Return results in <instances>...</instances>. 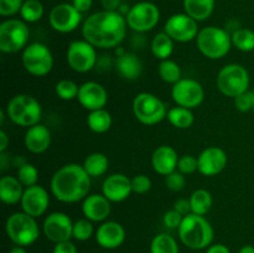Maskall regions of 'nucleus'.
Returning a JSON list of instances; mask_svg holds the SVG:
<instances>
[{"mask_svg": "<svg viewBox=\"0 0 254 253\" xmlns=\"http://www.w3.org/2000/svg\"><path fill=\"white\" fill-rule=\"evenodd\" d=\"M166 118L170 122L171 126L178 129L190 128L193 124V122H195L192 109H189L180 106L173 107V108L169 109Z\"/></svg>", "mask_w": 254, "mask_h": 253, "instance_id": "obj_32", "label": "nucleus"}, {"mask_svg": "<svg viewBox=\"0 0 254 253\" xmlns=\"http://www.w3.org/2000/svg\"><path fill=\"white\" fill-rule=\"evenodd\" d=\"M24 185L16 176H2L0 179V198L6 205H16L24 195Z\"/></svg>", "mask_w": 254, "mask_h": 253, "instance_id": "obj_26", "label": "nucleus"}, {"mask_svg": "<svg viewBox=\"0 0 254 253\" xmlns=\"http://www.w3.org/2000/svg\"><path fill=\"white\" fill-rule=\"evenodd\" d=\"M198 168L197 158L193 155H183L179 158L178 170L184 175H190L195 173Z\"/></svg>", "mask_w": 254, "mask_h": 253, "instance_id": "obj_40", "label": "nucleus"}, {"mask_svg": "<svg viewBox=\"0 0 254 253\" xmlns=\"http://www.w3.org/2000/svg\"><path fill=\"white\" fill-rule=\"evenodd\" d=\"M127 24L135 32H148L158 25L160 11L155 4L141 1L133 5L127 12Z\"/></svg>", "mask_w": 254, "mask_h": 253, "instance_id": "obj_12", "label": "nucleus"}, {"mask_svg": "<svg viewBox=\"0 0 254 253\" xmlns=\"http://www.w3.org/2000/svg\"><path fill=\"white\" fill-rule=\"evenodd\" d=\"M235 106L240 112H250L254 109V91H247L246 93L235 98Z\"/></svg>", "mask_w": 254, "mask_h": 253, "instance_id": "obj_42", "label": "nucleus"}, {"mask_svg": "<svg viewBox=\"0 0 254 253\" xmlns=\"http://www.w3.org/2000/svg\"><path fill=\"white\" fill-rule=\"evenodd\" d=\"M179 230L180 241L191 250H203L213 241L212 225L203 216L189 213L184 216Z\"/></svg>", "mask_w": 254, "mask_h": 253, "instance_id": "obj_3", "label": "nucleus"}, {"mask_svg": "<svg viewBox=\"0 0 254 253\" xmlns=\"http://www.w3.org/2000/svg\"><path fill=\"white\" fill-rule=\"evenodd\" d=\"M196 45L201 54L210 60H220L227 56L232 47V36L225 29L207 26L200 30Z\"/></svg>", "mask_w": 254, "mask_h": 253, "instance_id": "obj_4", "label": "nucleus"}, {"mask_svg": "<svg viewBox=\"0 0 254 253\" xmlns=\"http://www.w3.org/2000/svg\"><path fill=\"white\" fill-rule=\"evenodd\" d=\"M6 114L16 126L30 128L40 123L42 107L40 102L30 94H16L7 103Z\"/></svg>", "mask_w": 254, "mask_h": 253, "instance_id": "obj_5", "label": "nucleus"}, {"mask_svg": "<svg viewBox=\"0 0 254 253\" xmlns=\"http://www.w3.org/2000/svg\"><path fill=\"white\" fill-rule=\"evenodd\" d=\"M164 31L178 42L192 41L198 35V25L195 19L188 14H175L168 19Z\"/></svg>", "mask_w": 254, "mask_h": 253, "instance_id": "obj_14", "label": "nucleus"}, {"mask_svg": "<svg viewBox=\"0 0 254 253\" xmlns=\"http://www.w3.org/2000/svg\"><path fill=\"white\" fill-rule=\"evenodd\" d=\"M22 20L26 22H36L44 15V5L40 0H26L20 10Z\"/></svg>", "mask_w": 254, "mask_h": 253, "instance_id": "obj_36", "label": "nucleus"}, {"mask_svg": "<svg viewBox=\"0 0 254 253\" xmlns=\"http://www.w3.org/2000/svg\"><path fill=\"white\" fill-rule=\"evenodd\" d=\"M165 185L169 190L171 191H181L186 185V179L184 174H181L179 170H175L174 173L169 174L165 176Z\"/></svg>", "mask_w": 254, "mask_h": 253, "instance_id": "obj_41", "label": "nucleus"}, {"mask_svg": "<svg viewBox=\"0 0 254 253\" xmlns=\"http://www.w3.org/2000/svg\"><path fill=\"white\" fill-rule=\"evenodd\" d=\"M93 225L88 218H82L73 223V238L77 241H87L93 236Z\"/></svg>", "mask_w": 254, "mask_h": 253, "instance_id": "obj_39", "label": "nucleus"}, {"mask_svg": "<svg viewBox=\"0 0 254 253\" xmlns=\"http://www.w3.org/2000/svg\"><path fill=\"white\" fill-rule=\"evenodd\" d=\"M16 178L19 179L20 183H21L25 188L34 186L36 185L37 180H39V170H37L36 166L32 165V164L25 163L24 165L17 168Z\"/></svg>", "mask_w": 254, "mask_h": 253, "instance_id": "obj_38", "label": "nucleus"}, {"mask_svg": "<svg viewBox=\"0 0 254 253\" xmlns=\"http://www.w3.org/2000/svg\"><path fill=\"white\" fill-rule=\"evenodd\" d=\"M92 2H93V0H73L72 5H73L81 14H83V12H87L91 9Z\"/></svg>", "mask_w": 254, "mask_h": 253, "instance_id": "obj_48", "label": "nucleus"}, {"mask_svg": "<svg viewBox=\"0 0 254 253\" xmlns=\"http://www.w3.org/2000/svg\"><path fill=\"white\" fill-rule=\"evenodd\" d=\"M116 67L118 73L129 81L139 78L143 72V63L140 59L131 52H124L121 56H117Z\"/></svg>", "mask_w": 254, "mask_h": 253, "instance_id": "obj_25", "label": "nucleus"}, {"mask_svg": "<svg viewBox=\"0 0 254 253\" xmlns=\"http://www.w3.org/2000/svg\"><path fill=\"white\" fill-rule=\"evenodd\" d=\"M55 92L60 99L72 101V99H77L78 97L79 86L71 79H61L55 86Z\"/></svg>", "mask_w": 254, "mask_h": 253, "instance_id": "obj_37", "label": "nucleus"}, {"mask_svg": "<svg viewBox=\"0 0 254 253\" xmlns=\"http://www.w3.org/2000/svg\"><path fill=\"white\" fill-rule=\"evenodd\" d=\"M77 101L84 109L89 112L103 109L108 103V92L98 82H84L79 86Z\"/></svg>", "mask_w": 254, "mask_h": 253, "instance_id": "obj_18", "label": "nucleus"}, {"mask_svg": "<svg viewBox=\"0 0 254 253\" xmlns=\"http://www.w3.org/2000/svg\"><path fill=\"white\" fill-rule=\"evenodd\" d=\"M131 188H133L134 193H139L143 195L146 193L151 189V180L149 176L144 175V174H139L131 179Z\"/></svg>", "mask_w": 254, "mask_h": 253, "instance_id": "obj_43", "label": "nucleus"}, {"mask_svg": "<svg viewBox=\"0 0 254 253\" xmlns=\"http://www.w3.org/2000/svg\"><path fill=\"white\" fill-rule=\"evenodd\" d=\"M127 27V19L122 12L103 10L87 17L82 26V35L96 49H112L119 46L126 39Z\"/></svg>", "mask_w": 254, "mask_h": 253, "instance_id": "obj_1", "label": "nucleus"}, {"mask_svg": "<svg viewBox=\"0 0 254 253\" xmlns=\"http://www.w3.org/2000/svg\"><path fill=\"white\" fill-rule=\"evenodd\" d=\"M6 235L12 242L20 247L31 246L40 236L39 226L32 216L22 212H14L7 217L5 223Z\"/></svg>", "mask_w": 254, "mask_h": 253, "instance_id": "obj_6", "label": "nucleus"}, {"mask_svg": "<svg viewBox=\"0 0 254 253\" xmlns=\"http://www.w3.org/2000/svg\"><path fill=\"white\" fill-rule=\"evenodd\" d=\"M21 208L25 213L32 216V217H40L47 211L50 205L49 192L41 185H34L25 188L24 195H22Z\"/></svg>", "mask_w": 254, "mask_h": 253, "instance_id": "obj_17", "label": "nucleus"}, {"mask_svg": "<svg viewBox=\"0 0 254 253\" xmlns=\"http://www.w3.org/2000/svg\"><path fill=\"white\" fill-rule=\"evenodd\" d=\"M126 240V230L116 221H106L96 231V241L102 248L114 250L123 245Z\"/></svg>", "mask_w": 254, "mask_h": 253, "instance_id": "obj_21", "label": "nucleus"}, {"mask_svg": "<svg viewBox=\"0 0 254 253\" xmlns=\"http://www.w3.org/2000/svg\"><path fill=\"white\" fill-rule=\"evenodd\" d=\"M51 131L42 124H36L27 128L25 133V146L32 154L45 153L51 145Z\"/></svg>", "mask_w": 254, "mask_h": 253, "instance_id": "obj_24", "label": "nucleus"}, {"mask_svg": "<svg viewBox=\"0 0 254 253\" xmlns=\"http://www.w3.org/2000/svg\"><path fill=\"white\" fill-rule=\"evenodd\" d=\"M52 253H77V247L71 241H64V242L55 243Z\"/></svg>", "mask_w": 254, "mask_h": 253, "instance_id": "obj_46", "label": "nucleus"}, {"mask_svg": "<svg viewBox=\"0 0 254 253\" xmlns=\"http://www.w3.org/2000/svg\"><path fill=\"white\" fill-rule=\"evenodd\" d=\"M101 1L104 10H109V11H117V9L122 4V0H101Z\"/></svg>", "mask_w": 254, "mask_h": 253, "instance_id": "obj_50", "label": "nucleus"}, {"mask_svg": "<svg viewBox=\"0 0 254 253\" xmlns=\"http://www.w3.org/2000/svg\"><path fill=\"white\" fill-rule=\"evenodd\" d=\"M82 14L71 4H59L51 10L49 16L52 29L61 34L72 32L78 27Z\"/></svg>", "mask_w": 254, "mask_h": 253, "instance_id": "obj_16", "label": "nucleus"}, {"mask_svg": "<svg viewBox=\"0 0 254 253\" xmlns=\"http://www.w3.org/2000/svg\"><path fill=\"white\" fill-rule=\"evenodd\" d=\"M9 253H26V251H25L22 247H20V246H17V247L12 248Z\"/></svg>", "mask_w": 254, "mask_h": 253, "instance_id": "obj_54", "label": "nucleus"}, {"mask_svg": "<svg viewBox=\"0 0 254 253\" xmlns=\"http://www.w3.org/2000/svg\"><path fill=\"white\" fill-rule=\"evenodd\" d=\"M30 30L24 20L9 19L0 24V50L5 54H15L27 46Z\"/></svg>", "mask_w": 254, "mask_h": 253, "instance_id": "obj_9", "label": "nucleus"}, {"mask_svg": "<svg viewBox=\"0 0 254 253\" xmlns=\"http://www.w3.org/2000/svg\"><path fill=\"white\" fill-rule=\"evenodd\" d=\"M171 97L176 106L195 109L201 106L205 98V91L202 84L192 78H181L173 84Z\"/></svg>", "mask_w": 254, "mask_h": 253, "instance_id": "obj_13", "label": "nucleus"}, {"mask_svg": "<svg viewBox=\"0 0 254 253\" xmlns=\"http://www.w3.org/2000/svg\"><path fill=\"white\" fill-rule=\"evenodd\" d=\"M83 168L91 178H98L104 175L109 168V160L106 154L92 153L84 159Z\"/></svg>", "mask_w": 254, "mask_h": 253, "instance_id": "obj_30", "label": "nucleus"}, {"mask_svg": "<svg viewBox=\"0 0 254 253\" xmlns=\"http://www.w3.org/2000/svg\"><path fill=\"white\" fill-rule=\"evenodd\" d=\"M55 198L64 203H74L84 200L91 190V176L83 165L71 163L60 168L52 175L50 183Z\"/></svg>", "mask_w": 254, "mask_h": 253, "instance_id": "obj_2", "label": "nucleus"}, {"mask_svg": "<svg viewBox=\"0 0 254 253\" xmlns=\"http://www.w3.org/2000/svg\"><path fill=\"white\" fill-rule=\"evenodd\" d=\"M184 9L196 21H203L213 12L215 0H184Z\"/></svg>", "mask_w": 254, "mask_h": 253, "instance_id": "obj_27", "label": "nucleus"}, {"mask_svg": "<svg viewBox=\"0 0 254 253\" xmlns=\"http://www.w3.org/2000/svg\"><path fill=\"white\" fill-rule=\"evenodd\" d=\"M206 253H231L227 246L222 245V243H216V245H211L207 247Z\"/></svg>", "mask_w": 254, "mask_h": 253, "instance_id": "obj_49", "label": "nucleus"}, {"mask_svg": "<svg viewBox=\"0 0 254 253\" xmlns=\"http://www.w3.org/2000/svg\"><path fill=\"white\" fill-rule=\"evenodd\" d=\"M232 45L243 52H251L254 50V31L251 29L241 27L233 31Z\"/></svg>", "mask_w": 254, "mask_h": 253, "instance_id": "obj_35", "label": "nucleus"}, {"mask_svg": "<svg viewBox=\"0 0 254 253\" xmlns=\"http://www.w3.org/2000/svg\"><path fill=\"white\" fill-rule=\"evenodd\" d=\"M150 50L154 57L160 61L168 60L174 52V40L165 31L159 32L151 40Z\"/></svg>", "mask_w": 254, "mask_h": 253, "instance_id": "obj_28", "label": "nucleus"}, {"mask_svg": "<svg viewBox=\"0 0 254 253\" xmlns=\"http://www.w3.org/2000/svg\"><path fill=\"white\" fill-rule=\"evenodd\" d=\"M238 253H254V246H251V245L243 246Z\"/></svg>", "mask_w": 254, "mask_h": 253, "instance_id": "obj_53", "label": "nucleus"}, {"mask_svg": "<svg viewBox=\"0 0 254 253\" xmlns=\"http://www.w3.org/2000/svg\"><path fill=\"white\" fill-rule=\"evenodd\" d=\"M190 205H191V213L195 215L205 216L212 207V195L208 190L205 189H197L193 191L190 196Z\"/></svg>", "mask_w": 254, "mask_h": 253, "instance_id": "obj_31", "label": "nucleus"}, {"mask_svg": "<svg viewBox=\"0 0 254 253\" xmlns=\"http://www.w3.org/2000/svg\"><path fill=\"white\" fill-rule=\"evenodd\" d=\"M158 72L160 78L164 82L170 84H175L176 82L180 81L183 78V72H181V67L176 63L173 60H163L160 61L158 67Z\"/></svg>", "mask_w": 254, "mask_h": 253, "instance_id": "obj_34", "label": "nucleus"}, {"mask_svg": "<svg viewBox=\"0 0 254 253\" xmlns=\"http://www.w3.org/2000/svg\"><path fill=\"white\" fill-rule=\"evenodd\" d=\"M6 160H7V156L5 154V151L0 153V166H1V171H4L6 169Z\"/></svg>", "mask_w": 254, "mask_h": 253, "instance_id": "obj_52", "label": "nucleus"}, {"mask_svg": "<svg viewBox=\"0 0 254 253\" xmlns=\"http://www.w3.org/2000/svg\"><path fill=\"white\" fill-rule=\"evenodd\" d=\"M22 64L30 74L42 77L49 74L54 67V55L46 45L32 42L22 50Z\"/></svg>", "mask_w": 254, "mask_h": 253, "instance_id": "obj_10", "label": "nucleus"}, {"mask_svg": "<svg viewBox=\"0 0 254 253\" xmlns=\"http://www.w3.org/2000/svg\"><path fill=\"white\" fill-rule=\"evenodd\" d=\"M45 236L54 243L69 241L73 237V222L64 212H52L45 218L42 225Z\"/></svg>", "mask_w": 254, "mask_h": 253, "instance_id": "obj_15", "label": "nucleus"}, {"mask_svg": "<svg viewBox=\"0 0 254 253\" xmlns=\"http://www.w3.org/2000/svg\"><path fill=\"white\" fill-rule=\"evenodd\" d=\"M131 192H133L131 179L124 174H112L103 181L102 185V193L111 202H122L127 200Z\"/></svg>", "mask_w": 254, "mask_h": 253, "instance_id": "obj_20", "label": "nucleus"}, {"mask_svg": "<svg viewBox=\"0 0 254 253\" xmlns=\"http://www.w3.org/2000/svg\"><path fill=\"white\" fill-rule=\"evenodd\" d=\"M113 119L111 113L106 109H97V111L89 112L87 117V126L93 133L103 134L111 129Z\"/></svg>", "mask_w": 254, "mask_h": 253, "instance_id": "obj_29", "label": "nucleus"}, {"mask_svg": "<svg viewBox=\"0 0 254 253\" xmlns=\"http://www.w3.org/2000/svg\"><path fill=\"white\" fill-rule=\"evenodd\" d=\"M198 173L203 176H215L222 173L227 165V154L218 146H208L197 156Z\"/></svg>", "mask_w": 254, "mask_h": 253, "instance_id": "obj_19", "label": "nucleus"}, {"mask_svg": "<svg viewBox=\"0 0 254 253\" xmlns=\"http://www.w3.org/2000/svg\"><path fill=\"white\" fill-rule=\"evenodd\" d=\"M179 155L170 145H161L154 150L151 155V165L155 173L168 176L178 169Z\"/></svg>", "mask_w": 254, "mask_h": 253, "instance_id": "obj_23", "label": "nucleus"}, {"mask_svg": "<svg viewBox=\"0 0 254 253\" xmlns=\"http://www.w3.org/2000/svg\"><path fill=\"white\" fill-rule=\"evenodd\" d=\"M68 66L78 73H86L93 69L97 63L96 47L86 40H74L69 42L66 52Z\"/></svg>", "mask_w": 254, "mask_h": 253, "instance_id": "obj_11", "label": "nucleus"}, {"mask_svg": "<svg viewBox=\"0 0 254 253\" xmlns=\"http://www.w3.org/2000/svg\"><path fill=\"white\" fill-rule=\"evenodd\" d=\"M183 218L184 216L180 212H178L175 208H173V210L166 211L163 217V222L165 225V227L174 230V228L180 227L181 222H183Z\"/></svg>", "mask_w": 254, "mask_h": 253, "instance_id": "obj_45", "label": "nucleus"}, {"mask_svg": "<svg viewBox=\"0 0 254 253\" xmlns=\"http://www.w3.org/2000/svg\"><path fill=\"white\" fill-rule=\"evenodd\" d=\"M112 211L111 201L102 193L88 195L82 202V212L84 217L92 222H103Z\"/></svg>", "mask_w": 254, "mask_h": 253, "instance_id": "obj_22", "label": "nucleus"}, {"mask_svg": "<svg viewBox=\"0 0 254 253\" xmlns=\"http://www.w3.org/2000/svg\"><path fill=\"white\" fill-rule=\"evenodd\" d=\"M133 113L135 118L145 126H155L168 116L166 104L155 94L141 92L133 101Z\"/></svg>", "mask_w": 254, "mask_h": 253, "instance_id": "obj_8", "label": "nucleus"}, {"mask_svg": "<svg viewBox=\"0 0 254 253\" xmlns=\"http://www.w3.org/2000/svg\"><path fill=\"white\" fill-rule=\"evenodd\" d=\"M150 253H179L178 242L169 233H159L151 240Z\"/></svg>", "mask_w": 254, "mask_h": 253, "instance_id": "obj_33", "label": "nucleus"}, {"mask_svg": "<svg viewBox=\"0 0 254 253\" xmlns=\"http://www.w3.org/2000/svg\"><path fill=\"white\" fill-rule=\"evenodd\" d=\"M174 208H175L178 212H180L183 216L191 213L190 201L185 200V198H179V200H176L175 203H174Z\"/></svg>", "mask_w": 254, "mask_h": 253, "instance_id": "obj_47", "label": "nucleus"}, {"mask_svg": "<svg viewBox=\"0 0 254 253\" xmlns=\"http://www.w3.org/2000/svg\"><path fill=\"white\" fill-rule=\"evenodd\" d=\"M250 73L242 64L230 63L221 68L217 74V88L223 96L236 97L250 91Z\"/></svg>", "mask_w": 254, "mask_h": 253, "instance_id": "obj_7", "label": "nucleus"}, {"mask_svg": "<svg viewBox=\"0 0 254 253\" xmlns=\"http://www.w3.org/2000/svg\"><path fill=\"white\" fill-rule=\"evenodd\" d=\"M22 0H0V15L1 16H11L21 10Z\"/></svg>", "mask_w": 254, "mask_h": 253, "instance_id": "obj_44", "label": "nucleus"}, {"mask_svg": "<svg viewBox=\"0 0 254 253\" xmlns=\"http://www.w3.org/2000/svg\"><path fill=\"white\" fill-rule=\"evenodd\" d=\"M7 145H9V136L4 130L0 131V153L6 150Z\"/></svg>", "mask_w": 254, "mask_h": 253, "instance_id": "obj_51", "label": "nucleus"}]
</instances>
